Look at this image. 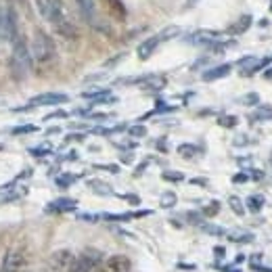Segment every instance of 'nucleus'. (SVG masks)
<instances>
[{"label": "nucleus", "mask_w": 272, "mask_h": 272, "mask_svg": "<svg viewBox=\"0 0 272 272\" xmlns=\"http://www.w3.org/2000/svg\"><path fill=\"white\" fill-rule=\"evenodd\" d=\"M76 210H78V199H72V197H59L44 208L46 214H70Z\"/></svg>", "instance_id": "10"}, {"label": "nucleus", "mask_w": 272, "mask_h": 272, "mask_svg": "<svg viewBox=\"0 0 272 272\" xmlns=\"http://www.w3.org/2000/svg\"><path fill=\"white\" fill-rule=\"evenodd\" d=\"M94 272H132V260L124 253H115L100 262Z\"/></svg>", "instance_id": "7"}, {"label": "nucleus", "mask_w": 272, "mask_h": 272, "mask_svg": "<svg viewBox=\"0 0 272 272\" xmlns=\"http://www.w3.org/2000/svg\"><path fill=\"white\" fill-rule=\"evenodd\" d=\"M105 260L103 251L96 249V247H86L82 249L76 260H74V266H72V272H92L98 268V264Z\"/></svg>", "instance_id": "4"}, {"label": "nucleus", "mask_w": 272, "mask_h": 272, "mask_svg": "<svg viewBox=\"0 0 272 272\" xmlns=\"http://www.w3.org/2000/svg\"><path fill=\"white\" fill-rule=\"evenodd\" d=\"M120 161H122V163H128V165H130V163L134 161V155H132V153H124V155L120 157Z\"/></svg>", "instance_id": "46"}, {"label": "nucleus", "mask_w": 272, "mask_h": 272, "mask_svg": "<svg viewBox=\"0 0 272 272\" xmlns=\"http://www.w3.org/2000/svg\"><path fill=\"white\" fill-rule=\"evenodd\" d=\"M67 141H84V134H70Z\"/></svg>", "instance_id": "50"}, {"label": "nucleus", "mask_w": 272, "mask_h": 272, "mask_svg": "<svg viewBox=\"0 0 272 272\" xmlns=\"http://www.w3.org/2000/svg\"><path fill=\"white\" fill-rule=\"evenodd\" d=\"M199 228L206 232V234H214V236H226V234H228L222 226H216V224H210V222H203Z\"/></svg>", "instance_id": "24"}, {"label": "nucleus", "mask_w": 272, "mask_h": 272, "mask_svg": "<svg viewBox=\"0 0 272 272\" xmlns=\"http://www.w3.org/2000/svg\"><path fill=\"white\" fill-rule=\"evenodd\" d=\"M29 153H31V155H36V157H42V155H48L50 149H48V147H46V149H31Z\"/></svg>", "instance_id": "43"}, {"label": "nucleus", "mask_w": 272, "mask_h": 272, "mask_svg": "<svg viewBox=\"0 0 272 272\" xmlns=\"http://www.w3.org/2000/svg\"><path fill=\"white\" fill-rule=\"evenodd\" d=\"M249 262L251 264H258V262H262V256H260V253H253V256L249 258Z\"/></svg>", "instance_id": "51"}, {"label": "nucleus", "mask_w": 272, "mask_h": 272, "mask_svg": "<svg viewBox=\"0 0 272 272\" xmlns=\"http://www.w3.org/2000/svg\"><path fill=\"white\" fill-rule=\"evenodd\" d=\"M224 33L222 31H214V29H197L193 31L189 38H186V42L191 44H197V46H214L218 44L220 40H222Z\"/></svg>", "instance_id": "8"}, {"label": "nucleus", "mask_w": 272, "mask_h": 272, "mask_svg": "<svg viewBox=\"0 0 272 272\" xmlns=\"http://www.w3.org/2000/svg\"><path fill=\"white\" fill-rule=\"evenodd\" d=\"M180 33H182V29H180L178 25H167V27H163V29L159 31V38H161V42H167V40L178 38Z\"/></svg>", "instance_id": "23"}, {"label": "nucleus", "mask_w": 272, "mask_h": 272, "mask_svg": "<svg viewBox=\"0 0 272 272\" xmlns=\"http://www.w3.org/2000/svg\"><path fill=\"white\" fill-rule=\"evenodd\" d=\"M67 115H70L67 111H63V109H57V111H53V113L44 115V122H50V120H65Z\"/></svg>", "instance_id": "35"}, {"label": "nucleus", "mask_w": 272, "mask_h": 272, "mask_svg": "<svg viewBox=\"0 0 272 272\" xmlns=\"http://www.w3.org/2000/svg\"><path fill=\"white\" fill-rule=\"evenodd\" d=\"M70 100V96L63 94V92H44V94H38L29 100V105L33 107H57V105H63Z\"/></svg>", "instance_id": "9"}, {"label": "nucleus", "mask_w": 272, "mask_h": 272, "mask_svg": "<svg viewBox=\"0 0 272 272\" xmlns=\"http://www.w3.org/2000/svg\"><path fill=\"white\" fill-rule=\"evenodd\" d=\"M128 134L132 136V139H143V136H147V126L143 124H134L128 128Z\"/></svg>", "instance_id": "30"}, {"label": "nucleus", "mask_w": 272, "mask_h": 272, "mask_svg": "<svg viewBox=\"0 0 272 272\" xmlns=\"http://www.w3.org/2000/svg\"><path fill=\"white\" fill-rule=\"evenodd\" d=\"M230 74H232V63H220V65H214L210 70L203 72L201 80L203 82H218V80H224Z\"/></svg>", "instance_id": "11"}, {"label": "nucleus", "mask_w": 272, "mask_h": 272, "mask_svg": "<svg viewBox=\"0 0 272 272\" xmlns=\"http://www.w3.org/2000/svg\"><path fill=\"white\" fill-rule=\"evenodd\" d=\"M31 53H29V44L25 42V38H17L13 42V50H11V59H9V70L13 74V78L17 82H21L27 78V74L31 72Z\"/></svg>", "instance_id": "3"}, {"label": "nucleus", "mask_w": 272, "mask_h": 272, "mask_svg": "<svg viewBox=\"0 0 272 272\" xmlns=\"http://www.w3.org/2000/svg\"><path fill=\"white\" fill-rule=\"evenodd\" d=\"M228 208L232 210V214H236V216H239V218H243L245 216V203H243V199L239 197V195H230L228 197Z\"/></svg>", "instance_id": "19"}, {"label": "nucleus", "mask_w": 272, "mask_h": 272, "mask_svg": "<svg viewBox=\"0 0 272 272\" xmlns=\"http://www.w3.org/2000/svg\"><path fill=\"white\" fill-rule=\"evenodd\" d=\"M264 178V172H260V169H249V180H262Z\"/></svg>", "instance_id": "41"}, {"label": "nucleus", "mask_w": 272, "mask_h": 272, "mask_svg": "<svg viewBox=\"0 0 272 272\" xmlns=\"http://www.w3.org/2000/svg\"><path fill=\"white\" fill-rule=\"evenodd\" d=\"M258 25H260V27H268V19H260Z\"/></svg>", "instance_id": "54"}, {"label": "nucleus", "mask_w": 272, "mask_h": 272, "mask_svg": "<svg viewBox=\"0 0 272 272\" xmlns=\"http://www.w3.org/2000/svg\"><path fill=\"white\" fill-rule=\"evenodd\" d=\"M3 11H5V3H0V23H3Z\"/></svg>", "instance_id": "55"}, {"label": "nucleus", "mask_w": 272, "mask_h": 272, "mask_svg": "<svg viewBox=\"0 0 272 272\" xmlns=\"http://www.w3.org/2000/svg\"><path fill=\"white\" fill-rule=\"evenodd\" d=\"M76 3H78L80 15L84 19L92 25H96V0H76Z\"/></svg>", "instance_id": "13"}, {"label": "nucleus", "mask_w": 272, "mask_h": 272, "mask_svg": "<svg viewBox=\"0 0 272 272\" xmlns=\"http://www.w3.org/2000/svg\"><path fill=\"white\" fill-rule=\"evenodd\" d=\"M176 203H178V197H176L174 191H165V193L159 197V208H163V210L176 208Z\"/></svg>", "instance_id": "21"}, {"label": "nucleus", "mask_w": 272, "mask_h": 272, "mask_svg": "<svg viewBox=\"0 0 272 272\" xmlns=\"http://www.w3.org/2000/svg\"><path fill=\"white\" fill-rule=\"evenodd\" d=\"M251 122H260V124H266V122H272V105H258L256 111L249 115Z\"/></svg>", "instance_id": "15"}, {"label": "nucleus", "mask_w": 272, "mask_h": 272, "mask_svg": "<svg viewBox=\"0 0 272 272\" xmlns=\"http://www.w3.org/2000/svg\"><path fill=\"white\" fill-rule=\"evenodd\" d=\"M147 165H149V159H145V161H143V163H141L139 167L134 169V176H141V174L145 172V169H147Z\"/></svg>", "instance_id": "44"}, {"label": "nucleus", "mask_w": 272, "mask_h": 272, "mask_svg": "<svg viewBox=\"0 0 272 272\" xmlns=\"http://www.w3.org/2000/svg\"><path fill=\"white\" fill-rule=\"evenodd\" d=\"M122 199H124V201H128L130 206H141V197H139V195L128 193V195H122Z\"/></svg>", "instance_id": "39"}, {"label": "nucleus", "mask_w": 272, "mask_h": 272, "mask_svg": "<svg viewBox=\"0 0 272 272\" xmlns=\"http://www.w3.org/2000/svg\"><path fill=\"white\" fill-rule=\"evenodd\" d=\"M251 270H256V272H272L270 266H260V264H251Z\"/></svg>", "instance_id": "45"}, {"label": "nucleus", "mask_w": 272, "mask_h": 272, "mask_svg": "<svg viewBox=\"0 0 272 272\" xmlns=\"http://www.w3.org/2000/svg\"><path fill=\"white\" fill-rule=\"evenodd\" d=\"M191 184H199V186H208L206 178H191Z\"/></svg>", "instance_id": "49"}, {"label": "nucleus", "mask_w": 272, "mask_h": 272, "mask_svg": "<svg viewBox=\"0 0 272 272\" xmlns=\"http://www.w3.org/2000/svg\"><path fill=\"white\" fill-rule=\"evenodd\" d=\"M236 124H239V117L236 115H228V113H224V115H220L218 117V126H222V128H236Z\"/></svg>", "instance_id": "25"}, {"label": "nucleus", "mask_w": 272, "mask_h": 272, "mask_svg": "<svg viewBox=\"0 0 272 272\" xmlns=\"http://www.w3.org/2000/svg\"><path fill=\"white\" fill-rule=\"evenodd\" d=\"M78 220H84V222H98L100 214H78Z\"/></svg>", "instance_id": "36"}, {"label": "nucleus", "mask_w": 272, "mask_h": 272, "mask_svg": "<svg viewBox=\"0 0 272 272\" xmlns=\"http://www.w3.org/2000/svg\"><path fill=\"white\" fill-rule=\"evenodd\" d=\"M0 36H3L7 42H15L19 38V19H17V9L13 3L5 5L3 11V23H0Z\"/></svg>", "instance_id": "5"}, {"label": "nucleus", "mask_w": 272, "mask_h": 272, "mask_svg": "<svg viewBox=\"0 0 272 272\" xmlns=\"http://www.w3.org/2000/svg\"><path fill=\"white\" fill-rule=\"evenodd\" d=\"M155 145H157V149H159V151H163V153L167 151V143H165V139H157V143H155Z\"/></svg>", "instance_id": "47"}, {"label": "nucleus", "mask_w": 272, "mask_h": 272, "mask_svg": "<svg viewBox=\"0 0 272 272\" xmlns=\"http://www.w3.org/2000/svg\"><path fill=\"white\" fill-rule=\"evenodd\" d=\"M86 184H88V189H90L92 193H96L98 197H111V195H113V186H111L109 182H105V180L90 178Z\"/></svg>", "instance_id": "14"}, {"label": "nucleus", "mask_w": 272, "mask_h": 272, "mask_svg": "<svg viewBox=\"0 0 272 272\" xmlns=\"http://www.w3.org/2000/svg\"><path fill=\"white\" fill-rule=\"evenodd\" d=\"M176 153H178L182 159H195V157L199 155V149H197V145H193V143H182V145H178Z\"/></svg>", "instance_id": "17"}, {"label": "nucleus", "mask_w": 272, "mask_h": 272, "mask_svg": "<svg viewBox=\"0 0 272 272\" xmlns=\"http://www.w3.org/2000/svg\"><path fill=\"white\" fill-rule=\"evenodd\" d=\"M59 132H61V128H50L48 130V134H59Z\"/></svg>", "instance_id": "56"}, {"label": "nucleus", "mask_w": 272, "mask_h": 272, "mask_svg": "<svg viewBox=\"0 0 272 272\" xmlns=\"http://www.w3.org/2000/svg\"><path fill=\"white\" fill-rule=\"evenodd\" d=\"M241 103L247 105V107H258L260 105V96H258V92H249V94H245L241 98Z\"/></svg>", "instance_id": "33"}, {"label": "nucleus", "mask_w": 272, "mask_h": 272, "mask_svg": "<svg viewBox=\"0 0 272 272\" xmlns=\"http://www.w3.org/2000/svg\"><path fill=\"white\" fill-rule=\"evenodd\" d=\"M264 78H268V80H270V78H272V67H268V70H266V72H264Z\"/></svg>", "instance_id": "53"}, {"label": "nucleus", "mask_w": 272, "mask_h": 272, "mask_svg": "<svg viewBox=\"0 0 272 272\" xmlns=\"http://www.w3.org/2000/svg\"><path fill=\"white\" fill-rule=\"evenodd\" d=\"M161 44V38H159V33H155V36H149L147 40H143L139 44V48H136V55H139L141 61H149L153 57V53L157 50V46Z\"/></svg>", "instance_id": "12"}, {"label": "nucleus", "mask_w": 272, "mask_h": 272, "mask_svg": "<svg viewBox=\"0 0 272 272\" xmlns=\"http://www.w3.org/2000/svg\"><path fill=\"white\" fill-rule=\"evenodd\" d=\"M247 180H249V172H239V174L232 176V182L234 184H245Z\"/></svg>", "instance_id": "38"}, {"label": "nucleus", "mask_w": 272, "mask_h": 272, "mask_svg": "<svg viewBox=\"0 0 272 272\" xmlns=\"http://www.w3.org/2000/svg\"><path fill=\"white\" fill-rule=\"evenodd\" d=\"M0 149H3V145H0Z\"/></svg>", "instance_id": "58"}, {"label": "nucleus", "mask_w": 272, "mask_h": 272, "mask_svg": "<svg viewBox=\"0 0 272 272\" xmlns=\"http://www.w3.org/2000/svg\"><path fill=\"white\" fill-rule=\"evenodd\" d=\"M76 260V253L70 249H57L50 253V258L46 260L44 272H72Z\"/></svg>", "instance_id": "6"}, {"label": "nucleus", "mask_w": 272, "mask_h": 272, "mask_svg": "<svg viewBox=\"0 0 272 272\" xmlns=\"http://www.w3.org/2000/svg\"><path fill=\"white\" fill-rule=\"evenodd\" d=\"M224 272H241V270H236V268H224Z\"/></svg>", "instance_id": "57"}, {"label": "nucleus", "mask_w": 272, "mask_h": 272, "mask_svg": "<svg viewBox=\"0 0 272 272\" xmlns=\"http://www.w3.org/2000/svg\"><path fill=\"white\" fill-rule=\"evenodd\" d=\"M107 94H111V90H109V88H92V90L82 92V96H84V98H88V100H96V98L107 96Z\"/></svg>", "instance_id": "27"}, {"label": "nucleus", "mask_w": 272, "mask_h": 272, "mask_svg": "<svg viewBox=\"0 0 272 272\" xmlns=\"http://www.w3.org/2000/svg\"><path fill=\"white\" fill-rule=\"evenodd\" d=\"M29 53H31V63L38 72H48L50 67H55L59 55H57V44L50 33L44 29H36L29 42Z\"/></svg>", "instance_id": "2"}, {"label": "nucleus", "mask_w": 272, "mask_h": 272, "mask_svg": "<svg viewBox=\"0 0 272 272\" xmlns=\"http://www.w3.org/2000/svg\"><path fill=\"white\" fill-rule=\"evenodd\" d=\"M76 180H78V176H76V174L65 172V174H61V176L57 178V186H59V189H67V186H72Z\"/></svg>", "instance_id": "29"}, {"label": "nucleus", "mask_w": 272, "mask_h": 272, "mask_svg": "<svg viewBox=\"0 0 272 272\" xmlns=\"http://www.w3.org/2000/svg\"><path fill=\"white\" fill-rule=\"evenodd\" d=\"M161 178L165 182H182L184 180V174L178 172V169H165V172H161Z\"/></svg>", "instance_id": "28"}, {"label": "nucleus", "mask_w": 272, "mask_h": 272, "mask_svg": "<svg viewBox=\"0 0 272 272\" xmlns=\"http://www.w3.org/2000/svg\"><path fill=\"white\" fill-rule=\"evenodd\" d=\"M96 169H105V172H111V174H117L120 172V165H94Z\"/></svg>", "instance_id": "40"}, {"label": "nucleus", "mask_w": 272, "mask_h": 272, "mask_svg": "<svg viewBox=\"0 0 272 272\" xmlns=\"http://www.w3.org/2000/svg\"><path fill=\"white\" fill-rule=\"evenodd\" d=\"M100 220H107V222H130V220H134V212H126V214H100Z\"/></svg>", "instance_id": "22"}, {"label": "nucleus", "mask_w": 272, "mask_h": 272, "mask_svg": "<svg viewBox=\"0 0 272 272\" xmlns=\"http://www.w3.org/2000/svg\"><path fill=\"white\" fill-rule=\"evenodd\" d=\"M220 208H222V206H220V201H216V199H214V201H210L208 206L201 210V214L206 216V218H216V216L220 214Z\"/></svg>", "instance_id": "26"}, {"label": "nucleus", "mask_w": 272, "mask_h": 272, "mask_svg": "<svg viewBox=\"0 0 272 272\" xmlns=\"http://www.w3.org/2000/svg\"><path fill=\"white\" fill-rule=\"evenodd\" d=\"M40 17L53 25V29L65 40H78L80 38V29L72 21L70 13H67L63 0H33Z\"/></svg>", "instance_id": "1"}, {"label": "nucleus", "mask_w": 272, "mask_h": 272, "mask_svg": "<svg viewBox=\"0 0 272 272\" xmlns=\"http://www.w3.org/2000/svg\"><path fill=\"white\" fill-rule=\"evenodd\" d=\"M124 59H126V53H120V55H115L113 59L105 61V67H107V70H109V67H115L117 63H120V61H124Z\"/></svg>", "instance_id": "37"}, {"label": "nucleus", "mask_w": 272, "mask_h": 272, "mask_svg": "<svg viewBox=\"0 0 272 272\" xmlns=\"http://www.w3.org/2000/svg\"><path fill=\"white\" fill-rule=\"evenodd\" d=\"M100 78H105V74H96V76H88L84 82H94V80H100Z\"/></svg>", "instance_id": "52"}, {"label": "nucleus", "mask_w": 272, "mask_h": 272, "mask_svg": "<svg viewBox=\"0 0 272 272\" xmlns=\"http://www.w3.org/2000/svg\"><path fill=\"white\" fill-rule=\"evenodd\" d=\"M230 241H236V243H251L256 236H253V232H243V234H226Z\"/></svg>", "instance_id": "32"}, {"label": "nucleus", "mask_w": 272, "mask_h": 272, "mask_svg": "<svg viewBox=\"0 0 272 272\" xmlns=\"http://www.w3.org/2000/svg\"><path fill=\"white\" fill-rule=\"evenodd\" d=\"M214 253H216V258H224V253H226V249H224L222 245H218V247L214 249Z\"/></svg>", "instance_id": "48"}, {"label": "nucleus", "mask_w": 272, "mask_h": 272, "mask_svg": "<svg viewBox=\"0 0 272 272\" xmlns=\"http://www.w3.org/2000/svg\"><path fill=\"white\" fill-rule=\"evenodd\" d=\"M247 143H249V139L245 134H241V136H236V139H234V147H245Z\"/></svg>", "instance_id": "42"}, {"label": "nucleus", "mask_w": 272, "mask_h": 272, "mask_svg": "<svg viewBox=\"0 0 272 272\" xmlns=\"http://www.w3.org/2000/svg\"><path fill=\"white\" fill-rule=\"evenodd\" d=\"M103 3L107 5V11L113 15V19H126V15H128V11H126V7H124V3L122 0H103Z\"/></svg>", "instance_id": "16"}, {"label": "nucleus", "mask_w": 272, "mask_h": 272, "mask_svg": "<svg viewBox=\"0 0 272 272\" xmlns=\"http://www.w3.org/2000/svg\"><path fill=\"white\" fill-rule=\"evenodd\" d=\"M33 132H38V126L33 124H23V126L13 128V134H33Z\"/></svg>", "instance_id": "34"}, {"label": "nucleus", "mask_w": 272, "mask_h": 272, "mask_svg": "<svg viewBox=\"0 0 272 272\" xmlns=\"http://www.w3.org/2000/svg\"><path fill=\"white\" fill-rule=\"evenodd\" d=\"M251 21H253V17H251V15H243L234 25L228 27V33H243V31H247L249 25H251Z\"/></svg>", "instance_id": "20"}, {"label": "nucleus", "mask_w": 272, "mask_h": 272, "mask_svg": "<svg viewBox=\"0 0 272 272\" xmlns=\"http://www.w3.org/2000/svg\"><path fill=\"white\" fill-rule=\"evenodd\" d=\"M264 203H266V199H264L262 195H251V197H247V201H245V210H249L251 214H260L262 208H264Z\"/></svg>", "instance_id": "18"}, {"label": "nucleus", "mask_w": 272, "mask_h": 272, "mask_svg": "<svg viewBox=\"0 0 272 272\" xmlns=\"http://www.w3.org/2000/svg\"><path fill=\"white\" fill-rule=\"evenodd\" d=\"M186 220L195 226H201L203 222H206V216H203L201 212H186Z\"/></svg>", "instance_id": "31"}]
</instances>
